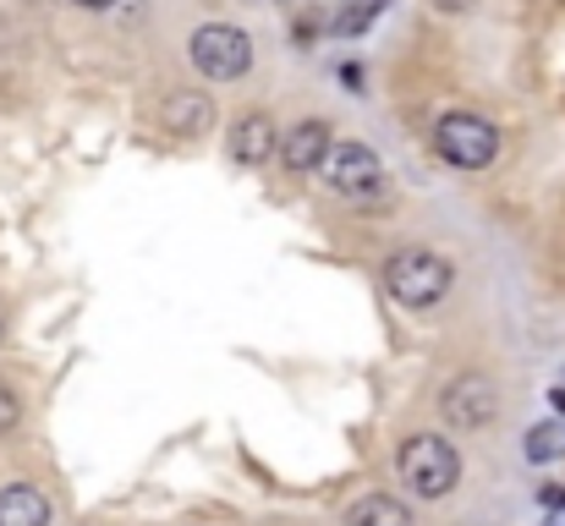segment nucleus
Segmentation results:
<instances>
[{
  "instance_id": "f257e3e1",
  "label": "nucleus",
  "mask_w": 565,
  "mask_h": 526,
  "mask_svg": "<svg viewBox=\"0 0 565 526\" xmlns=\"http://www.w3.org/2000/svg\"><path fill=\"white\" fill-rule=\"evenodd\" d=\"M395 472H401V483H406L417 500H445V494L461 483V455H456V444L439 439V433H412V439L401 444V455H395Z\"/></svg>"
},
{
  "instance_id": "f03ea898",
  "label": "nucleus",
  "mask_w": 565,
  "mask_h": 526,
  "mask_svg": "<svg viewBox=\"0 0 565 526\" xmlns=\"http://www.w3.org/2000/svg\"><path fill=\"white\" fill-rule=\"evenodd\" d=\"M450 280H456V269L428 247H406L384 264V291L401 308H439L450 297Z\"/></svg>"
},
{
  "instance_id": "7ed1b4c3",
  "label": "nucleus",
  "mask_w": 565,
  "mask_h": 526,
  "mask_svg": "<svg viewBox=\"0 0 565 526\" xmlns=\"http://www.w3.org/2000/svg\"><path fill=\"white\" fill-rule=\"evenodd\" d=\"M434 149H439V160H450L456 171H483V165H494V154H500V132H494V121H483V116H472V110H450V116H439V127H434Z\"/></svg>"
},
{
  "instance_id": "20e7f679",
  "label": "nucleus",
  "mask_w": 565,
  "mask_h": 526,
  "mask_svg": "<svg viewBox=\"0 0 565 526\" xmlns=\"http://www.w3.org/2000/svg\"><path fill=\"white\" fill-rule=\"evenodd\" d=\"M192 66L203 77H214V83H236L253 66V39L242 28H231V22H203L192 33Z\"/></svg>"
},
{
  "instance_id": "39448f33",
  "label": "nucleus",
  "mask_w": 565,
  "mask_h": 526,
  "mask_svg": "<svg viewBox=\"0 0 565 526\" xmlns=\"http://www.w3.org/2000/svg\"><path fill=\"white\" fill-rule=\"evenodd\" d=\"M324 181L341 197L369 203V197H379V186H384V165H379L374 149H363V143H335L330 160H324Z\"/></svg>"
},
{
  "instance_id": "423d86ee",
  "label": "nucleus",
  "mask_w": 565,
  "mask_h": 526,
  "mask_svg": "<svg viewBox=\"0 0 565 526\" xmlns=\"http://www.w3.org/2000/svg\"><path fill=\"white\" fill-rule=\"evenodd\" d=\"M439 411H445L450 428H483V422H494V411H500V389H494L483 373H461V378L445 384Z\"/></svg>"
},
{
  "instance_id": "0eeeda50",
  "label": "nucleus",
  "mask_w": 565,
  "mask_h": 526,
  "mask_svg": "<svg viewBox=\"0 0 565 526\" xmlns=\"http://www.w3.org/2000/svg\"><path fill=\"white\" fill-rule=\"evenodd\" d=\"M330 127L324 121H297L286 138H280V165L291 175H313L324 171V160H330Z\"/></svg>"
},
{
  "instance_id": "6e6552de",
  "label": "nucleus",
  "mask_w": 565,
  "mask_h": 526,
  "mask_svg": "<svg viewBox=\"0 0 565 526\" xmlns=\"http://www.w3.org/2000/svg\"><path fill=\"white\" fill-rule=\"evenodd\" d=\"M275 149H280V132L264 110H253L231 127V160L236 165H264V160H275Z\"/></svg>"
},
{
  "instance_id": "1a4fd4ad",
  "label": "nucleus",
  "mask_w": 565,
  "mask_h": 526,
  "mask_svg": "<svg viewBox=\"0 0 565 526\" xmlns=\"http://www.w3.org/2000/svg\"><path fill=\"white\" fill-rule=\"evenodd\" d=\"M160 121H166V132L192 138V132H209V121H214V105H209L203 94H171V99L160 105Z\"/></svg>"
},
{
  "instance_id": "9d476101",
  "label": "nucleus",
  "mask_w": 565,
  "mask_h": 526,
  "mask_svg": "<svg viewBox=\"0 0 565 526\" xmlns=\"http://www.w3.org/2000/svg\"><path fill=\"white\" fill-rule=\"evenodd\" d=\"M0 526H50V500L28 483L0 489Z\"/></svg>"
},
{
  "instance_id": "9b49d317",
  "label": "nucleus",
  "mask_w": 565,
  "mask_h": 526,
  "mask_svg": "<svg viewBox=\"0 0 565 526\" xmlns=\"http://www.w3.org/2000/svg\"><path fill=\"white\" fill-rule=\"evenodd\" d=\"M347 526H412V516H406L395 500L369 494V500H358V505L347 511Z\"/></svg>"
},
{
  "instance_id": "f8f14e48",
  "label": "nucleus",
  "mask_w": 565,
  "mask_h": 526,
  "mask_svg": "<svg viewBox=\"0 0 565 526\" xmlns=\"http://www.w3.org/2000/svg\"><path fill=\"white\" fill-rule=\"evenodd\" d=\"M527 461H561L565 455V417H550V422H539V428H527Z\"/></svg>"
},
{
  "instance_id": "ddd939ff",
  "label": "nucleus",
  "mask_w": 565,
  "mask_h": 526,
  "mask_svg": "<svg viewBox=\"0 0 565 526\" xmlns=\"http://www.w3.org/2000/svg\"><path fill=\"white\" fill-rule=\"evenodd\" d=\"M17 417H22V400H17V389H11V384H0V439L17 428Z\"/></svg>"
},
{
  "instance_id": "4468645a",
  "label": "nucleus",
  "mask_w": 565,
  "mask_h": 526,
  "mask_svg": "<svg viewBox=\"0 0 565 526\" xmlns=\"http://www.w3.org/2000/svg\"><path fill=\"white\" fill-rule=\"evenodd\" d=\"M379 11H384V0H363V6H352V11L341 17V28H347V33H358V28H369V22H374Z\"/></svg>"
},
{
  "instance_id": "2eb2a0df",
  "label": "nucleus",
  "mask_w": 565,
  "mask_h": 526,
  "mask_svg": "<svg viewBox=\"0 0 565 526\" xmlns=\"http://www.w3.org/2000/svg\"><path fill=\"white\" fill-rule=\"evenodd\" d=\"M434 6H439V11H467L472 0H434Z\"/></svg>"
},
{
  "instance_id": "dca6fc26",
  "label": "nucleus",
  "mask_w": 565,
  "mask_h": 526,
  "mask_svg": "<svg viewBox=\"0 0 565 526\" xmlns=\"http://www.w3.org/2000/svg\"><path fill=\"white\" fill-rule=\"evenodd\" d=\"M77 6H88V11H105V6H116V0H77Z\"/></svg>"
},
{
  "instance_id": "f3484780",
  "label": "nucleus",
  "mask_w": 565,
  "mask_h": 526,
  "mask_svg": "<svg viewBox=\"0 0 565 526\" xmlns=\"http://www.w3.org/2000/svg\"><path fill=\"white\" fill-rule=\"evenodd\" d=\"M550 400H555V411H561V417H565V384H561V389H555V395H550Z\"/></svg>"
},
{
  "instance_id": "a211bd4d",
  "label": "nucleus",
  "mask_w": 565,
  "mask_h": 526,
  "mask_svg": "<svg viewBox=\"0 0 565 526\" xmlns=\"http://www.w3.org/2000/svg\"><path fill=\"white\" fill-rule=\"evenodd\" d=\"M550 526H565V505H561V511H555V522H550Z\"/></svg>"
},
{
  "instance_id": "6ab92c4d",
  "label": "nucleus",
  "mask_w": 565,
  "mask_h": 526,
  "mask_svg": "<svg viewBox=\"0 0 565 526\" xmlns=\"http://www.w3.org/2000/svg\"><path fill=\"white\" fill-rule=\"evenodd\" d=\"M0 341H6V319H0Z\"/></svg>"
}]
</instances>
